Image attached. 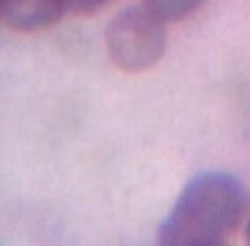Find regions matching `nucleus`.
<instances>
[{
	"mask_svg": "<svg viewBox=\"0 0 250 246\" xmlns=\"http://www.w3.org/2000/svg\"><path fill=\"white\" fill-rule=\"evenodd\" d=\"M110 60L126 72L152 68L166 50L164 20L146 6H130L118 12L106 28Z\"/></svg>",
	"mask_w": 250,
	"mask_h": 246,
	"instance_id": "obj_2",
	"label": "nucleus"
},
{
	"mask_svg": "<svg viewBox=\"0 0 250 246\" xmlns=\"http://www.w3.org/2000/svg\"><path fill=\"white\" fill-rule=\"evenodd\" d=\"M68 12L66 0H2L0 18L18 32H36L54 26Z\"/></svg>",
	"mask_w": 250,
	"mask_h": 246,
	"instance_id": "obj_3",
	"label": "nucleus"
},
{
	"mask_svg": "<svg viewBox=\"0 0 250 246\" xmlns=\"http://www.w3.org/2000/svg\"><path fill=\"white\" fill-rule=\"evenodd\" d=\"M110 2H114V0H66V8L72 14L90 16L102 10L104 6H108Z\"/></svg>",
	"mask_w": 250,
	"mask_h": 246,
	"instance_id": "obj_5",
	"label": "nucleus"
},
{
	"mask_svg": "<svg viewBox=\"0 0 250 246\" xmlns=\"http://www.w3.org/2000/svg\"><path fill=\"white\" fill-rule=\"evenodd\" d=\"M246 240L250 242V222H248V226H246Z\"/></svg>",
	"mask_w": 250,
	"mask_h": 246,
	"instance_id": "obj_6",
	"label": "nucleus"
},
{
	"mask_svg": "<svg viewBox=\"0 0 250 246\" xmlns=\"http://www.w3.org/2000/svg\"><path fill=\"white\" fill-rule=\"evenodd\" d=\"M0 4H2V0H0Z\"/></svg>",
	"mask_w": 250,
	"mask_h": 246,
	"instance_id": "obj_7",
	"label": "nucleus"
},
{
	"mask_svg": "<svg viewBox=\"0 0 250 246\" xmlns=\"http://www.w3.org/2000/svg\"><path fill=\"white\" fill-rule=\"evenodd\" d=\"M142 2L164 22H176L192 14L204 0H142Z\"/></svg>",
	"mask_w": 250,
	"mask_h": 246,
	"instance_id": "obj_4",
	"label": "nucleus"
},
{
	"mask_svg": "<svg viewBox=\"0 0 250 246\" xmlns=\"http://www.w3.org/2000/svg\"><path fill=\"white\" fill-rule=\"evenodd\" d=\"M248 210L250 194L236 176L204 172L180 192L158 240L168 246L224 244L242 226Z\"/></svg>",
	"mask_w": 250,
	"mask_h": 246,
	"instance_id": "obj_1",
	"label": "nucleus"
}]
</instances>
